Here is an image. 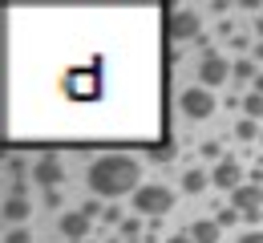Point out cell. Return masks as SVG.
Segmentation results:
<instances>
[{"instance_id":"obj_12","label":"cell","mask_w":263,"mask_h":243,"mask_svg":"<svg viewBox=\"0 0 263 243\" xmlns=\"http://www.w3.org/2000/svg\"><path fill=\"white\" fill-rule=\"evenodd\" d=\"M206 182H211V178H206V171H186L182 174V191H186V195H202V191H206Z\"/></svg>"},{"instance_id":"obj_10","label":"cell","mask_w":263,"mask_h":243,"mask_svg":"<svg viewBox=\"0 0 263 243\" xmlns=\"http://www.w3.org/2000/svg\"><path fill=\"white\" fill-rule=\"evenodd\" d=\"M29 215H33V203H29L25 195H8V199H4V223H8V227H21Z\"/></svg>"},{"instance_id":"obj_7","label":"cell","mask_w":263,"mask_h":243,"mask_svg":"<svg viewBox=\"0 0 263 243\" xmlns=\"http://www.w3.org/2000/svg\"><path fill=\"white\" fill-rule=\"evenodd\" d=\"M33 182H36V186H45V191H57V186L65 182V166H61L53 154H45V158H36V162H33Z\"/></svg>"},{"instance_id":"obj_22","label":"cell","mask_w":263,"mask_h":243,"mask_svg":"<svg viewBox=\"0 0 263 243\" xmlns=\"http://www.w3.org/2000/svg\"><path fill=\"white\" fill-rule=\"evenodd\" d=\"M235 243H263V231H259V227H255V231H243Z\"/></svg>"},{"instance_id":"obj_24","label":"cell","mask_w":263,"mask_h":243,"mask_svg":"<svg viewBox=\"0 0 263 243\" xmlns=\"http://www.w3.org/2000/svg\"><path fill=\"white\" fill-rule=\"evenodd\" d=\"M45 207H61V195L57 191H45Z\"/></svg>"},{"instance_id":"obj_28","label":"cell","mask_w":263,"mask_h":243,"mask_svg":"<svg viewBox=\"0 0 263 243\" xmlns=\"http://www.w3.org/2000/svg\"><path fill=\"white\" fill-rule=\"evenodd\" d=\"M259 142H263V134H259Z\"/></svg>"},{"instance_id":"obj_11","label":"cell","mask_w":263,"mask_h":243,"mask_svg":"<svg viewBox=\"0 0 263 243\" xmlns=\"http://www.w3.org/2000/svg\"><path fill=\"white\" fill-rule=\"evenodd\" d=\"M186 235L195 243H219V235H223V227L215 223V219H195L191 227H186Z\"/></svg>"},{"instance_id":"obj_4","label":"cell","mask_w":263,"mask_h":243,"mask_svg":"<svg viewBox=\"0 0 263 243\" xmlns=\"http://www.w3.org/2000/svg\"><path fill=\"white\" fill-rule=\"evenodd\" d=\"M178 105H182V114H186L191 122H206V118L219 109L215 94H211V89H202V85H186V89L178 94Z\"/></svg>"},{"instance_id":"obj_21","label":"cell","mask_w":263,"mask_h":243,"mask_svg":"<svg viewBox=\"0 0 263 243\" xmlns=\"http://www.w3.org/2000/svg\"><path fill=\"white\" fill-rule=\"evenodd\" d=\"M81 211H85V215H89V219H98V215H105V207H101L98 199H89V203H85V207H81Z\"/></svg>"},{"instance_id":"obj_1","label":"cell","mask_w":263,"mask_h":243,"mask_svg":"<svg viewBox=\"0 0 263 243\" xmlns=\"http://www.w3.org/2000/svg\"><path fill=\"white\" fill-rule=\"evenodd\" d=\"M85 186L98 195V199H122V195H130L142 186V162L130 158V154H98L93 162H89V171H85Z\"/></svg>"},{"instance_id":"obj_25","label":"cell","mask_w":263,"mask_h":243,"mask_svg":"<svg viewBox=\"0 0 263 243\" xmlns=\"http://www.w3.org/2000/svg\"><path fill=\"white\" fill-rule=\"evenodd\" d=\"M162 243H195V239H191V235L182 231V235H170V239H162Z\"/></svg>"},{"instance_id":"obj_20","label":"cell","mask_w":263,"mask_h":243,"mask_svg":"<svg viewBox=\"0 0 263 243\" xmlns=\"http://www.w3.org/2000/svg\"><path fill=\"white\" fill-rule=\"evenodd\" d=\"M4 243H29V231H25V227H8Z\"/></svg>"},{"instance_id":"obj_13","label":"cell","mask_w":263,"mask_h":243,"mask_svg":"<svg viewBox=\"0 0 263 243\" xmlns=\"http://www.w3.org/2000/svg\"><path fill=\"white\" fill-rule=\"evenodd\" d=\"M239 109H243V118H251V122H263V94H247Z\"/></svg>"},{"instance_id":"obj_8","label":"cell","mask_w":263,"mask_h":243,"mask_svg":"<svg viewBox=\"0 0 263 243\" xmlns=\"http://www.w3.org/2000/svg\"><path fill=\"white\" fill-rule=\"evenodd\" d=\"M211 182H215L219 191H239V186L247 182V178H243V162H239V158H223V162H215Z\"/></svg>"},{"instance_id":"obj_16","label":"cell","mask_w":263,"mask_h":243,"mask_svg":"<svg viewBox=\"0 0 263 243\" xmlns=\"http://www.w3.org/2000/svg\"><path fill=\"white\" fill-rule=\"evenodd\" d=\"M122 235H126L130 243H138V235H142V215H130V219L122 223Z\"/></svg>"},{"instance_id":"obj_18","label":"cell","mask_w":263,"mask_h":243,"mask_svg":"<svg viewBox=\"0 0 263 243\" xmlns=\"http://www.w3.org/2000/svg\"><path fill=\"white\" fill-rule=\"evenodd\" d=\"M198 154H202V158H211V162H223V150H219V142H202V146H198Z\"/></svg>"},{"instance_id":"obj_6","label":"cell","mask_w":263,"mask_h":243,"mask_svg":"<svg viewBox=\"0 0 263 243\" xmlns=\"http://www.w3.org/2000/svg\"><path fill=\"white\" fill-rule=\"evenodd\" d=\"M202 33V21H198L195 8H178V12H170V25H166V36L174 41V45H186V41H198Z\"/></svg>"},{"instance_id":"obj_5","label":"cell","mask_w":263,"mask_h":243,"mask_svg":"<svg viewBox=\"0 0 263 243\" xmlns=\"http://www.w3.org/2000/svg\"><path fill=\"white\" fill-rule=\"evenodd\" d=\"M231 73H235V65H231L223 53H215V49L202 53V61H198V85H202V89H219Z\"/></svg>"},{"instance_id":"obj_14","label":"cell","mask_w":263,"mask_h":243,"mask_svg":"<svg viewBox=\"0 0 263 243\" xmlns=\"http://www.w3.org/2000/svg\"><path fill=\"white\" fill-rule=\"evenodd\" d=\"M235 134H239V142H255V138L263 134V126H259V122H251V118H239Z\"/></svg>"},{"instance_id":"obj_2","label":"cell","mask_w":263,"mask_h":243,"mask_svg":"<svg viewBox=\"0 0 263 243\" xmlns=\"http://www.w3.org/2000/svg\"><path fill=\"white\" fill-rule=\"evenodd\" d=\"M134 215H146V219H162L174 211V191L166 186V182H142L138 191H134Z\"/></svg>"},{"instance_id":"obj_17","label":"cell","mask_w":263,"mask_h":243,"mask_svg":"<svg viewBox=\"0 0 263 243\" xmlns=\"http://www.w3.org/2000/svg\"><path fill=\"white\" fill-rule=\"evenodd\" d=\"M215 223H219V227H235V223H243V219H239V211H235V207H223L219 215H215Z\"/></svg>"},{"instance_id":"obj_26","label":"cell","mask_w":263,"mask_h":243,"mask_svg":"<svg viewBox=\"0 0 263 243\" xmlns=\"http://www.w3.org/2000/svg\"><path fill=\"white\" fill-rule=\"evenodd\" d=\"M251 94H263V69H259V77L251 81Z\"/></svg>"},{"instance_id":"obj_15","label":"cell","mask_w":263,"mask_h":243,"mask_svg":"<svg viewBox=\"0 0 263 243\" xmlns=\"http://www.w3.org/2000/svg\"><path fill=\"white\" fill-rule=\"evenodd\" d=\"M235 77H239V81H255V77H259L255 57H239V61H235Z\"/></svg>"},{"instance_id":"obj_9","label":"cell","mask_w":263,"mask_h":243,"mask_svg":"<svg viewBox=\"0 0 263 243\" xmlns=\"http://www.w3.org/2000/svg\"><path fill=\"white\" fill-rule=\"evenodd\" d=\"M89 223H93V219H89L85 211H65V215H61V235H65L69 243H81L89 235Z\"/></svg>"},{"instance_id":"obj_19","label":"cell","mask_w":263,"mask_h":243,"mask_svg":"<svg viewBox=\"0 0 263 243\" xmlns=\"http://www.w3.org/2000/svg\"><path fill=\"white\" fill-rule=\"evenodd\" d=\"M101 223H105V227H122L126 219H122V211H118L114 203H109V207H105V215H101Z\"/></svg>"},{"instance_id":"obj_3","label":"cell","mask_w":263,"mask_h":243,"mask_svg":"<svg viewBox=\"0 0 263 243\" xmlns=\"http://www.w3.org/2000/svg\"><path fill=\"white\" fill-rule=\"evenodd\" d=\"M231 207L239 211V219L255 231L259 219H263V186L259 182H243L239 191H231Z\"/></svg>"},{"instance_id":"obj_27","label":"cell","mask_w":263,"mask_h":243,"mask_svg":"<svg viewBox=\"0 0 263 243\" xmlns=\"http://www.w3.org/2000/svg\"><path fill=\"white\" fill-rule=\"evenodd\" d=\"M255 33L263 36V12H259V16H255Z\"/></svg>"},{"instance_id":"obj_23","label":"cell","mask_w":263,"mask_h":243,"mask_svg":"<svg viewBox=\"0 0 263 243\" xmlns=\"http://www.w3.org/2000/svg\"><path fill=\"white\" fill-rule=\"evenodd\" d=\"M231 45H235L239 53H243V49H251V41H247V36H243V33H235V36H231Z\"/></svg>"}]
</instances>
